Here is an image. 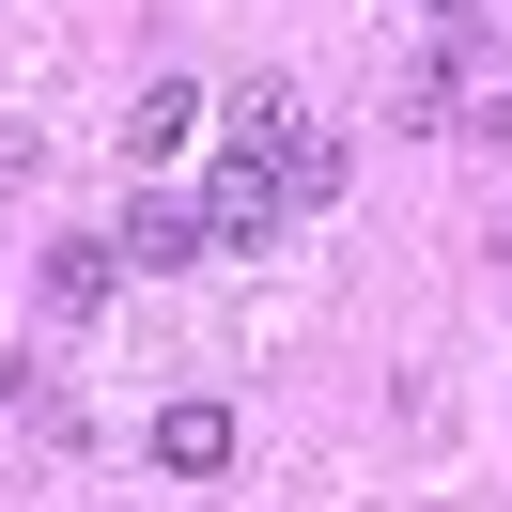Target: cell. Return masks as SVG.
Instances as JSON below:
<instances>
[{"instance_id":"obj_5","label":"cell","mask_w":512,"mask_h":512,"mask_svg":"<svg viewBox=\"0 0 512 512\" xmlns=\"http://www.w3.org/2000/svg\"><path fill=\"white\" fill-rule=\"evenodd\" d=\"M156 466H171V481H218V466H233V404H171V419H156Z\"/></svg>"},{"instance_id":"obj_6","label":"cell","mask_w":512,"mask_h":512,"mask_svg":"<svg viewBox=\"0 0 512 512\" xmlns=\"http://www.w3.org/2000/svg\"><path fill=\"white\" fill-rule=\"evenodd\" d=\"M280 187H295V202H342V140L295 125V140H280Z\"/></svg>"},{"instance_id":"obj_3","label":"cell","mask_w":512,"mask_h":512,"mask_svg":"<svg viewBox=\"0 0 512 512\" xmlns=\"http://www.w3.org/2000/svg\"><path fill=\"white\" fill-rule=\"evenodd\" d=\"M109 295H125V249H109V233H63V249H47V326H94Z\"/></svg>"},{"instance_id":"obj_4","label":"cell","mask_w":512,"mask_h":512,"mask_svg":"<svg viewBox=\"0 0 512 512\" xmlns=\"http://www.w3.org/2000/svg\"><path fill=\"white\" fill-rule=\"evenodd\" d=\"M187 140H202V94H187V78H140V109H125V171L187 156Z\"/></svg>"},{"instance_id":"obj_1","label":"cell","mask_w":512,"mask_h":512,"mask_svg":"<svg viewBox=\"0 0 512 512\" xmlns=\"http://www.w3.org/2000/svg\"><path fill=\"white\" fill-rule=\"evenodd\" d=\"M295 218V187H280V156L264 140H233L218 171H202V249H264V233Z\"/></svg>"},{"instance_id":"obj_7","label":"cell","mask_w":512,"mask_h":512,"mask_svg":"<svg viewBox=\"0 0 512 512\" xmlns=\"http://www.w3.org/2000/svg\"><path fill=\"white\" fill-rule=\"evenodd\" d=\"M419 16H481V0H419Z\"/></svg>"},{"instance_id":"obj_2","label":"cell","mask_w":512,"mask_h":512,"mask_svg":"<svg viewBox=\"0 0 512 512\" xmlns=\"http://www.w3.org/2000/svg\"><path fill=\"white\" fill-rule=\"evenodd\" d=\"M109 249H125L140 280H171V264H218V249H202V202H171V187H140V202H125V233H109Z\"/></svg>"}]
</instances>
